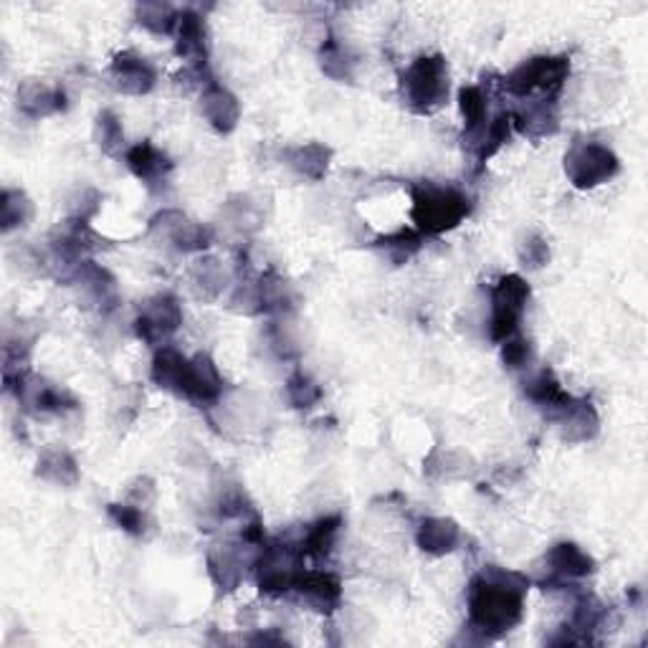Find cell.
<instances>
[{"instance_id": "836d02e7", "label": "cell", "mask_w": 648, "mask_h": 648, "mask_svg": "<svg viewBox=\"0 0 648 648\" xmlns=\"http://www.w3.org/2000/svg\"><path fill=\"white\" fill-rule=\"evenodd\" d=\"M373 246L381 251V254L391 261V264L400 266L406 264V261L414 259L420 249V233L418 231H410V229H400L395 233L383 235V239H377Z\"/></svg>"}, {"instance_id": "6da1fadb", "label": "cell", "mask_w": 648, "mask_h": 648, "mask_svg": "<svg viewBox=\"0 0 648 648\" xmlns=\"http://www.w3.org/2000/svg\"><path fill=\"white\" fill-rule=\"evenodd\" d=\"M529 580L519 572L490 565L469 585V630L482 641L509 634L525 618Z\"/></svg>"}, {"instance_id": "ffe728a7", "label": "cell", "mask_w": 648, "mask_h": 648, "mask_svg": "<svg viewBox=\"0 0 648 648\" xmlns=\"http://www.w3.org/2000/svg\"><path fill=\"white\" fill-rule=\"evenodd\" d=\"M521 391H525L527 400L532 403L535 408H540L542 414L550 416L552 420L572 403V395L562 388L558 377L552 375V370H540V373L529 375Z\"/></svg>"}, {"instance_id": "8992f818", "label": "cell", "mask_w": 648, "mask_h": 648, "mask_svg": "<svg viewBox=\"0 0 648 648\" xmlns=\"http://www.w3.org/2000/svg\"><path fill=\"white\" fill-rule=\"evenodd\" d=\"M301 554L299 547L289 542H274L261 547L259 558L254 560L256 585L264 595L279 597L294 591V583L301 575Z\"/></svg>"}, {"instance_id": "f35d334b", "label": "cell", "mask_w": 648, "mask_h": 648, "mask_svg": "<svg viewBox=\"0 0 648 648\" xmlns=\"http://www.w3.org/2000/svg\"><path fill=\"white\" fill-rule=\"evenodd\" d=\"M532 360H535V350L529 340L515 334V338L502 342V363L507 370H527L529 365H532Z\"/></svg>"}, {"instance_id": "1f68e13d", "label": "cell", "mask_w": 648, "mask_h": 648, "mask_svg": "<svg viewBox=\"0 0 648 648\" xmlns=\"http://www.w3.org/2000/svg\"><path fill=\"white\" fill-rule=\"evenodd\" d=\"M134 19L150 33L167 36V33H175V29H178L180 13L175 11V6L163 3V0H147V3H140L134 8Z\"/></svg>"}, {"instance_id": "d6a6232c", "label": "cell", "mask_w": 648, "mask_h": 648, "mask_svg": "<svg viewBox=\"0 0 648 648\" xmlns=\"http://www.w3.org/2000/svg\"><path fill=\"white\" fill-rule=\"evenodd\" d=\"M31 218L33 204L26 193L6 188L3 198H0V229H3V233L23 229V226H29Z\"/></svg>"}, {"instance_id": "9c48e42d", "label": "cell", "mask_w": 648, "mask_h": 648, "mask_svg": "<svg viewBox=\"0 0 648 648\" xmlns=\"http://www.w3.org/2000/svg\"><path fill=\"white\" fill-rule=\"evenodd\" d=\"M8 391H15L19 395V403L31 414L36 416H58V414H69V410H77L79 403L74 395L62 388V385L48 383L44 377H31L23 375L19 381L8 383Z\"/></svg>"}, {"instance_id": "74e56055", "label": "cell", "mask_w": 648, "mask_h": 648, "mask_svg": "<svg viewBox=\"0 0 648 648\" xmlns=\"http://www.w3.org/2000/svg\"><path fill=\"white\" fill-rule=\"evenodd\" d=\"M286 398H289L294 408L307 410L322 400V388L299 370V373H294L289 381H286Z\"/></svg>"}, {"instance_id": "e575fe53", "label": "cell", "mask_w": 648, "mask_h": 648, "mask_svg": "<svg viewBox=\"0 0 648 648\" xmlns=\"http://www.w3.org/2000/svg\"><path fill=\"white\" fill-rule=\"evenodd\" d=\"M95 140L97 145L102 147V153L109 157H120L122 153L128 155V138H124V130H122V122L120 117L114 112H99L97 117V124H95Z\"/></svg>"}, {"instance_id": "e0dca14e", "label": "cell", "mask_w": 648, "mask_h": 648, "mask_svg": "<svg viewBox=\"0 0 648 648\" xmlns=\"http://www.w3.org/2000/svg\"><path fill=\"white\" fill-rule=\"evenodd\" d=\"M208 575L218 587V593H233L243 583L246 575V558H243L241 547L233 542L213 545L206 554Z\"/></svg>"}, {"instance_id": "5b68a950", "label": "cell", "mask_w": 648, "mask_h": 648, "mask_svg": "<svg viewBox=\"0 0 648 648\" xmlns=\"http://www.w3.org/2000/svg\"><path fill=\"white\" fill-rule=\"evenodd\" d=\"M529 284L519 274H507L492 286V311H490V338L502 344L504 340L519 334L521 317L527 311Z\"/></svg>"}, {"instance_id": "2e32d148", "label": "cell", "mask_w": 648, "mask_h": 648, "mask_svg": "<svg viewBox=\"0 0 648 648\" xmlns=\"http://www.w3.org/2000/svg\"><path fill=\"white\" fill-rule=\"evenodd\" d=\"M175 54H178L185 64L204 69L210 56L208 44V26L206 19L196 11H183L178 19V29H175Z\"/></svg>"}, {"instance_id": "9a60e30c", "label": "cell", "mask_w": 648, "mask_h": 648, "mask_svg": "<svg viewBox=\"0 0 648 648\" xmlns=\"http://www.w3.org/2000/svg\"><path fill=\"white\" fill-rule=\"evenodd\" d=\"M69 282L77 286L81 297L97 309L112 311L120 305V292H117L114 276L109 274L105 266L95 264V261H81V264L69 274Z\"/></svg>"}, {"instance_id": "4316f807", "label": "cell", "mask_w": 648, "mask_h": 648, "mask_svg": "<svg viewBox=\"0 0 648 648\" xmlns=\"http://www.w3.org/2000/svg\"><path fill=\"white\" fill-rule=\"evenodd\" d=\"M509 134H512V114L509 112H499L494 114L490 124L476 134V138L466 140L464 145L474 153L476 163L484 165L486 160H492L496 153H499L504 142H509Z\"/></svg>"}, {"instance_id": "f1b7e54d", "label": "cell", "mask_w": 648, "mask_h": 648, "mask_svg": "<svg viewBox=\"0 0 648 648\" xmlns=\"http://www.w3.org/2000/svg\"><path fill=\"white\" fill-rule=\"evenodd\" d=\"M190 286L196 292L198 299H218L229 284V276H226V268L218 259L213 256H200L196 264L190 266Z\"/></svg>"}, {"instance_id": "d6986e66", "label": "cell", "mask_w": 648, "mask_h": 648, "mask_svg": "<svg viewBox=\"0 0 648 648\" xmlns=\"http://www.w3.org/2000/svg\"><path fill=\"white\" fill-rule=\"evenodd\" d=\"M512 124H515L521 134H527V138L532 140L550 138V134H554L560 128L558 105H554V99H542V97L525 99L517 112L512 114Z\"/></svg>"}, {"instance_id": "7c38bea8", "label": "cell", "mask_w": 648, "mask_h": 648, "mask_svg": "<svg viewBox=\"0 0 648 648\" xmlns=\"http://www.w3.org/2000/svg\"><path fill=\"white\" fill-rule=\"evenodd\" d=\"M223 385H226L223 375L213 363V358L206 355V352H198V355L190 358L188 363V373H185L180 398H185L198 408H208L221 400Z\"/></svg>"}, {"instance_id": "484cf974", "label": "cell", "mask_w": 648, "mask_h": 648, "mask_svg": "<svg viewBox=\"0 0 648 648\" xmlns=\"http://www.w3.org/2000/svg\"><path fill=\"white\" fill-rule=\"evenodd\" d=\"M286 163L297 175L307 180H322L332 163V150L322 142H307V145L292 147L286 153Z\"/></svg>"}, {"instance_id": "52a82bcc", "label": "cell", "mask_w": 648, "mask_h": 648, "mask_svg": "<svg viewBox=\"0 0 648 648\" xmlns=\"http://www.w3.org/2000/svg\"><path fill=\"white\" fill-rule=\"evenodd\" d=\"M616 153L601 142H575L565 155V175L578 190H593L618 175Z\"/></svg>"}, {"instance_id": "ac0fdd59", "label": "cell", "mask_w": 648, "mask_h": 648, "mask_svg": "<svg viewBox=\"0 0 648 648\" xmlns=\"http://www.w3.org/2000/svg\"><path fill=\"white\" fill-rule=\"evenodd\" d=\"M200 114L206 117V122L221 134H231L239 128L241 120V105L235 99L233 91H229L221 84L210 81L200 95Z\"/></svg>"}, {"instance_id": "f546056e", "label": "cell", "mask_w": 648, "mask_h": 648, "mask_svg": "<svg viewBox=\"0 0 648 648\" xmlns=\"http://www.w3.org/2000/svg\"><path fill=\"white\" fill-rule=\"evenodd\" d=\"M340 527H342L340 515L317 519L315 525L307 527L305 537H301V542H299L301 554H305V558H315V560L327 558V554L332 552L334 540H338Z\"/></svg>"}, {"instance_id": "5bb4252c", "label": "cell", "mask_w": 648, "mask_h": 648, "mask_svg": "<svg viewBox=\"0 0 648 648\" xmlns=\"http://www.w3.org/2000/svg\"><path fill=\"white\" fill-rule=\"evenodd\" d=\"M292 593H297L299 601L305 603L309 611L322 613V616H330V613L338 611L342 603L340 578L325 570H301Z\"/></svg>"}, {"instance_id": "7a4b0ae2", "label": "cell", "mask_w": 648, "mask_h": 648, "mask_svg": "<svg viewBox=\"0 0 648 648\" xmlns=\"http://www.w3.org/2000/svg\"><path fill=\"white\" fill-rule=\"evenodd\" d=\"M471 208V198L457 185L420 180L410 188V221L420 235H441L464 223Z\"/></svg>"}, {"instance_id": "603a6c76", "label": "cell", "mask_w": 648, "mask_h": 648, "mask_svg": "<svg viewBox=\"0 0 648 648\" xmlns=\"http://www.w3.org/2000/svg\"><path fill=\"white\" fill-rule=\"evenodd\" d=\"M554 420H558L562 439L568 443L593 441L597 431H601V418H597L595 406L583 398H572L570 406Z\"/></svg>"}, {"instance_id": "8fae6325", "label": "cell", "mask_w": 648, "mask_h": 648, "mask_svg": "<svg viewBox=\"0 0 648 648\" xmlns=\"http://www.w3.org/2000/svg\"><path fill=\"white\" fill-rule=\"evenodd\" d=\"M545 572L547 578L542 580V585L560 587L565 583H575V580L593 575L595 560L575 542H558L545 554Z\"/></svg>"}, {"instance_id": "4fadbf2b", "label": "cell", "mask_w": 648, "mask_h": 648, "mask_svg": "<svg viewBox=\"0 0 648 648\" xmlns=\"http://www.w3.org/2000/svg\"><path fill=\"white\" fill-rule=\"evenodd\" d=\"M107 79L117 91H120V95L142 97L155 89L157 74H155V66L150 64L145 56L134 52H122L112 58V64H109Z\"/></svg>"}, {"instance_id": "cb8c5ba5", "label": "cell", "mask_w": 648, "mask_h": 648, "mask_svg": "<svg viewBox=\"0 0 648 648\" xmlns=\"http://www.w3.org/2000/svg\"><path fill=\"white\" fill-rule=\"evenodd\" d=\"M461 540V527L449 517H428L418 525L416 545L431 558H443L457 550Z\"/></svg>"}, {"instance_id": "7402d4cb", "label": "cell", "mask_w": 648, "mask_h": 648, "mask_svg": "<svg viewBox=\"0 0 648 648\" xmlns=\"http://www.w3.org/2000/svg\"><path fill=\"white\" fill-rule=\"evenodd\" d=\"M19 107L31 120H44V117L64 112L66 95L58 87H52V84L29 79L19 87Z\"/></svg>"}, {"instance_id": "30bf717a", "label": "cell", "mask_w": 648, "mask_h": 648, "mask_svg": "<svg viewBox=\"0 0 648 648\" xmlns=\"http://www.w3.org/2000/svg\"><path fill=\"white\" fill-rule=\"evenodd\" d=\"M150 233L157 235L160 241H171L183 254H200L213 241V231L204 223L190 221L183 210L165 208L150 221Z\"/></svg>"}, {"instance_id": "277c9868", "label": "cell", "mask_w": 648, "mask_h": 648, "mask_svg": "<svg viewBox=\"0 0 648 648\" xmlns=\"http://www.w3.org/2000/svg\"><path fill=\"white\" fill-rule=\"evenodd\" d=\"M570 77L568 56H532L504 77V89L517 99H554Z\"/></svg>"}, {"instance_id": "ab89813d", "label": "cell", "mask_w": 648, "mask_h": 648, "mask_svg": "<svg viewBox=\"0 0 648 648\" xmlns=\"http://www.w3.org/2000/svg\"><path fill=\"white\" fill-rule=\"evenodd\" d=\"M519 261L527 268H542L550 261V246L540 233H529L519 246Z\"/></svg>"}, {"instance_id": "d590c367", "label": "cell", "mask_w": 648, "mask_h": 648, "mask_svg": "<svg viewBox=\"0 0 648 648\" xmlns=\"http://www.w3.org/2000/svg\"><path fill=\"white\" fill-rule=\"evenodd\" d=\"M319 66L327 77L338 81H352V74H355V58L338 39H327L325 46L319 48Z\"/></svg>"}, {"instance_id": "8d00e7d4", "label": "cell", "mask_w": 648, "mask_h": 648, "mask_svg": "<svg viewBox=\"0 0 648 648\" xmlns=\"http://www.w3.org/2000/svg\"><path fill=\"white\" fill-rule=\"evenodd\" d=\"M107 515L122 532H128L132 537H142L147 532V515L145 509H140V504H109Z\"/></svg>"}, {"instance_id": "44dd1931", "label": "cell", "mask_w": 648, "mask_h": 648, "mask_svg": "<svg viewBox=\"0 0 648 648\" xmlns=\"http://www.w3.org/2000/svg\"><path fill=\"white\" fill-rule=\"evenodd\" d=\"M124 163H128L134 178L150 185V188H153V185H163L173 171L171 157L147 140L132 145L128 150V155H124Z\"/></svg>"}, {"instance_id": "3957f363", "label": "cell", "mask_w": 648, "mask_h": 648, "mask_svg": "<svg viewBox=\"0 0 648 648\" xmlns=\"http://www.w3.org/2000/svg\"><path fill=\"white\" fill-rule=\"evenodd\" d=\"M400 95L410 112L433 114L449 102V64L441 54L418 56L403 72Z\"/></svg>"}, {"instance_id": "4dcf8cb0", "label": "cell", "mask_w": 648, "mask_h": 648, "mask_svg": "<svg viewBox=\"0 0 648 648\" xmlns=\"http://www.w3.org/2000/svg\"><path fill=\"white\" fill-rule=\"evenodd\" d=\"M459 107L464 117V142L476 138L490 124V97L482 87H464L459 91Z\"/></svg>"}, {"instance_id": "83f0119b", "label": "cell", "mask_w": 648, "mask_h": 648, "mask_svg": "<svg viewBox=\"0 0 648 648\" xmlns=\"http://www.w3.org/2000/svg\"><path fill=\"white\" fill-rule=\"evenodd\" d=\"M36 476L56 486H77L79 484V464L69 451L48 449L39 457Z\"/></svg>"}, {"instance_id": "ba28073f", "label": "cell", "mask_w": 648, "mask_h": 648, "mask_svg": "<svg viewBox=\"0 0 648 648\" xmlns=\"http://www.w3.org/2000/svg\"><path fill=\"white\" fill-rule=\"evenodd\" d=\"M183 325V307L178 297L173 294H155L147 301H142V307L134 317V332L142 342L153 344V348H163Z\"/></svg>"}, {"instance_id": "d4e9b609", "label": "cell", "mask_w": 648, "mask_h": 648, "mask_svg": "<svg viewBox=\"0 0 648 648\" xmlns=\"http://www.w3.org/2000/svg\"><path fill=\"white\" fill-rule=\"evenodd\" d=\"M188 363L190 358H185L180 350H175L173 344H163V348H157L153 365H150V377H153L157 388H163L180 398L185 373H188Z\"/></svg>"}]
</instances>
